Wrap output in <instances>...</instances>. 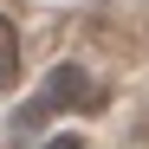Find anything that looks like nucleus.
Returning <instances> with one entry per match:
<instances>
[{
  "mask_svg": "<svg viewBox=\"0 0 149 149\" xmlns=\"http://www.w3.org/2000/svg\"><path fill=\"white\" fill-rule=\"evenodd\" d=\"M71 104H97V91H91V78H84V65H58L52 78H45V91L19 110V130H39L52 110H71Z\"/></svg>",
  "mask_w": 149,
  "mask_h": 149,
  "instance_id": "f257e3e1",
  "label": "nucleus"
},
{
  "mask_svg": "<svg viewBox=\"0 0 149 149\" xmlns=\"http://www.w3.org/2000/svg\"><path fill=\"white\" fill-rule=\"evenodd\" d=\"M13 71H19V33H13V19L0 13V84H13Z\"/></svg>",
  "mask_w": 149,
  "mask_h": 149,
  "instance_id": "f03ea898",
  "label": "nucleus"
},
{
  "mask_svg": "<svg viewBox=\"0 0 149 149\" xmlns=\"http://www.w3.org/2000/svg\"><path fill=\"white\" fill-rule=\"evenodd\" d=\"M45 149H78V136H52V143H45Z\"/></svg>",
  "mask_w": 149,
  "mask_h": 149,
  "instance_id": "7ed1b4c3",
  "label": "nucleus"
}]
</instances>
